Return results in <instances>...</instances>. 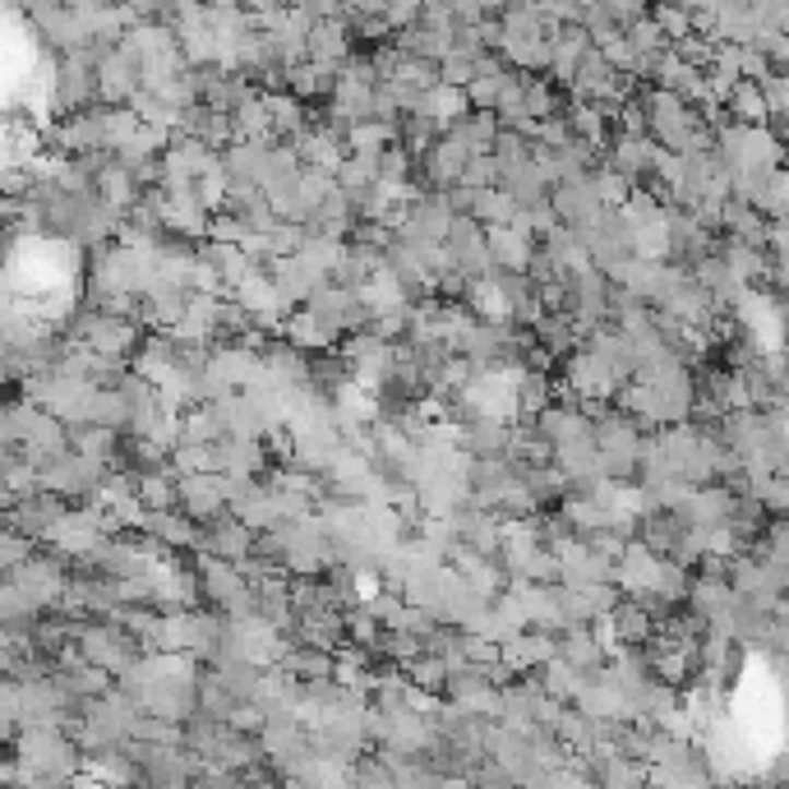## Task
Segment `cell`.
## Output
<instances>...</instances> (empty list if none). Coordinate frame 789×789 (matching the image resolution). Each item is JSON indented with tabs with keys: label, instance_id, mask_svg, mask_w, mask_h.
Here are the masks:
<instances>
[{
	"label": "cell",
	"instance_id": "6da1fadb",
	"mask_svg": "<svg viewBox=\"0 0 789 789\" xmlns=\"http://www.w3.org/2000/svg\"><path fill=\"white\" fill-rule=\"evenodd\" d=\"M226 498H232V475H226V471L180 475V508L190 513L195 522H213V517H222Z\"/></svg>",
	"mask_w": 789,
	"mask_h": 789
},
{
	"label": "cell",
	"instance_id": "7a4b0ae2",
	"mask_svg": "<svg viewBox=\"0 0 789 789\" xmlns=\"http://www.w3.org/2000/svg\"><path fill=\"white\" fill-rule=\"evenodd\" d=\"M199 554H217V558H236L245 564L249 554H255V527H245L240 517H213V522H203V545Z\"/></svg>",
	"mask_w": 789,
	"mask_h": 789
},
{
	"label": "cell",
	"instance_id": "3957f363",
	"mask_svg": "<svg viewBox=\"0 0 789 789\" xmlns=\"http://www.w3.org/2000/svg\"><path fill=\"white\" fill-rule=\"evenodd\" d=\"M273 282L291 305H305L328 282V273L309 255H286V259H273Z\"/></svg>",
	"mask_w": 789,
	"mask_h": 789
},
{
	"label": "cell",
	"instance_id": "277c9868",
	"mask_svg": "<svg viewBox=\"0 0 789 789\" xmlns=\"http://www.w3.org/2000/svg\"><path fill=\"white\" fill-rule=\"evenodd\" d=\"M614 379H619V374L600 361L591 346L581 351V356H573V365H568V384H573L577 398H605Z\"/></svg>",
	"mask_w": 789,
	"mask_h": 789
},
{
	"label": "cell",
	"instance_id": "5b68a950",
	"mask_svg": "<svg viewBox=\"0 0 789 789\" xmlns=\"http://www.w3.org/2000/svg\"><path fill=\"white\" fill-rule=\"evenodd\" d=\"M467 162H471V149H467V143L457 139V134H448L444 143H434V149H429L425 172H429V180H434V185H444V190H448V185L462 180Z\"/></svg>",
	"mask_w": 789,
	"mask_h": 789
},
{
	"label": "cell",
	"instance_id": "8992f818",
	"mask_svg": "<svg viewBox=\"0 0 789 789\" xmlns=\"http://www.w3.org/2000/svg\"><path fill=\"white\" fill-rule=\"evenodd\" d=\"M558 656H564L568 664H577V670L600 674V641L591 637L587 623H568V628L558 633Z\"/></svg>",
	"mask_w": 789,
	"mask_h": 789
},
{
	"label": "cell",
	"instance_id": "52a82bcc",
	"mask_svg": "<svg viewBox=\"0 0 789 789\" xmlns=\"http://www.w3.org/2000/svg\"><path fill=\"white\" fill-rule=\"evenodd\" d=\"M282 328H286V338L296 342L301 351H328L332 342L342 338L338 328H328V323H323L319 315H309V309H301V315H291V319H286Z\"/></svg>",
	"mask_w": 789,
	"mask_h": 789
},
{
	"label": "cell",
	"instance_id": "ba28073f",
	"mask_svg": "<svg viewBox=\"0 0 789 789\" xmlns=\"http://www.w3.org/2000/svg\"><path fill=\"white\" fill-rule=\"evenodd\" d=\"M471 213L481 217L485 226H508V222H517V217H522L527 208L517 203L508 190H481V195H475V208H471Z\"/></svg>",
	"mask_w": 789,
	"mask_h": 789
},
{
	"label": "cell",
	"instance_id": "9c48e42d",
	"mask_svg": "<svg viewBox=\"0 0 789 789\" xmlns=\"http://www.w3.org/2000/svg\"><path fill=\"white\" fill-rule=\"evenodd\" d=\"M452 134L462 139L471 153H490V149H494V139H498L494 116H467V120H452Z\"/></svg>",
	"mask_w": 789,
	"mask_h": 789
},
{
	"label": "cell",
	"instance_id": "30bf717a",
	"mask_svg": "<svg viewBox=\"0 0 789 789\" xmlns=\"http://www.w3.org/2000/svg\"><path fill=\"white\" fill-rule=\"evenodd\" d=\"M610 623H614V633L623 641H641V637H647V614H641V605H628V600L610 610Z\"/></svg>",
	"mask_w": 789,
	"mask_h": 789
},
{
	"label": "cell",
	"instance_id": "8fae6325",
	"mask_svg": "<svg viewBox=\"0 0 789 789\" xmlns=\"http://www.w3.org/2000/svg\"><path fill=\"white\" fill-rule=\"evenodd\" d=\"M89 89H93V79L83 74V66L70 60V66L60 70V102H66V107H79V102L89 97Z\"/></svg>",
	"mask_w": 789,
	"mask_h": 789
},
{
	"label": "cell",
	"instance_id": "7c38bea8",
	"mask_svg": "<svg viewBox=\"0 0 789 789\" xmlns=\"http://www.w3.org/2000/svg\"><path fill=\"white\" fill-rule=\"evenodd\" d=\"M641 157H647V149H641L637 139H623V143H619V153H614V172H623V176H628V172H641Z\"/></svg>",
	"mask_w": 789,
	"mask_h": 789
},
{
	"label": "cell",
	"instance_id": "4fadbf2b",
	"mask_svg": "<svg viewBox=\"0 0 789 789\" xmlns=\"http://www.w3.org/2000/svg\"><path fill=\"white\" fill-rule=\"evenodd\" d=\"M591 180H596V190H600V199H605V203H623V190H628V185H623V172L619 176L605 172V176H591Z\"/></svg>",
	"mask_w": 789,
	"mask_h": 789
}]
</instances>
